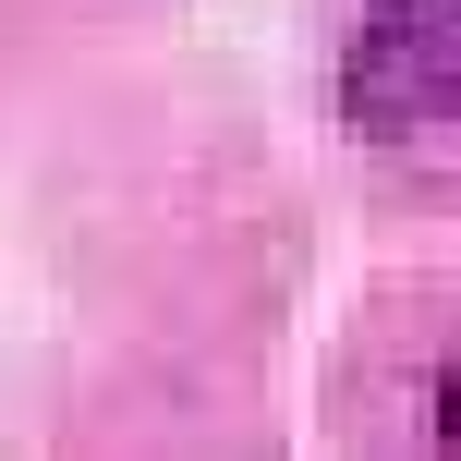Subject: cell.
Listing matches in <instances>:
<instances>
[{"label": "cell", "instance_id": "1", "mask_svg": "<svg viewBox=\"0 0 461 461\" xmlns=\"http://www.w3.org/2000/svg\"><path fill=\"white\" fill-rule=\"evenodd\" d=\"M340 97H352V122H365L376 146L438 134L449 97H461V24H449V0H376L365 37H352V61H340Z\"/></svg>", "mask_w": 461, "mask_h": 461}]
</instances>
